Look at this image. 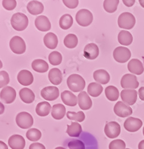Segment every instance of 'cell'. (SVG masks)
<instances>
[{
  "label": "cell",
  "mask_w": 144,
  "mask_h": 149,
  "mask_svg": "<svg viewBox=\"0 0 144 149\" xmlns=\"http://www.w3.org/2000/svg\"><path fill=\"white\" fill-rule=\"evenodd\" d=\"M66 82L68 88L75 93L82 91L86 86L85 79L78 74H71L68 78Z\"/></svg>",
  "instance_id": "1"
},
{
  "label": "cell",
  "mask_w": 144,
  "mask_h": 149,
  "mask_svg": "<svg viewBox=\"0 0 144 149\" xmlns=\"http://www.w3.org/2000/svg\"><path fill=\"white\" fill-rule=\"evenodd\" d=\"M11 24L16 31H23L28 25V18L23 13H15L11 17Z\"/></svg>",
  "instance_id": "2"
},
{
  "label": "cell",
  "mask_w": 144,
  "mask_h": 149,
  "mask_svg": "<svg viewBox=\"0 0 144 149\" xmlns=\"http://www.w3.org/2000/svg\"><path fill=\"white\" fill-rule=\"evenodd\" d=\"M136 23L134 16L128 12H124L119 16L118 19V26L125 29H132Z\"/></svg>",
  "instance_id": "3"
},
{
  "label": "cell",
  "mask_w": 144,
  "mask_h": 149,
  "mask_svg": "<svg viewBox=\"0 0 144 149\" xmlns=\"http://www.w3.org/2000/svg\"><path fill=\"white\" fill-rule=\"evenodd\" d=\"M75 19L80 26L86 27L89 26L92 23L93 16L89 10L87 9H81L77 13Z\"/></svg>",
  "instance_id": "4"
},
{
  "label": "cell",
  "mask_w": 144,
  "mask_h": 149,
  "mask_svg": "<svg viewBox=\"0 0 144 149\" xmlns=\"http://www.w3.org/2000/svg\"><path fill=\"white\" fill-rule=\"evenodd\" d=\"M11 50L17 54H23L26 51V44L24 40L19 36H15L10 41Z\"/></svg>",
  "instance_id": "5"
},
{
  "label": "cell",
  "mask_w": 144,
  "mask_h": 149,
  "mask_svg": "<svg viewBox=\"0 0 144 149\" xmlns=\"http://www.w3.org/2000/svg\"><path fill=\"white\" fill-rule=\"evenodd\" d=\"M16 122L17 126L20 128L28 129L32 126L34 119L31 114L25 111H22L17 115Z\"/></svg>",
  "instance_id": "6"
},
{
  "label": "cell",
  "mask_w": 144,
  "mask_h": 149,
  "mask_svg": "<svg viewBox=\"0 0 144 149\" xmlns=\"http://www.w3.org/2000/svg\"><path fill=\"white\" fill-rule=\"evenodd\" d=\"M113 57L118 63H124L130 58L131 52L126 47H118L114 50Z\"/></svg>",
  "instance_id": "7"
},
{
  "label": "cell",
  "mask_w": 144,
  "mask_h": 149,
  "mask_svg": "<svg viewBox=\"0 0 144 149\" xmlns=\"http://www.w3.org/2000/svg\"><path fill=\"white\" fill-rule=\"evenodd\" d=\"M104 132L106 136L110 139H115L121 132V127L116 122H110L106 124L104 128Z\"/></svg>",
  "instance_id": "8"
},
{
  "label": "cell",
  "mask_w": 144,
  "mask_h": 149,
  "mask_svg": "<svg viewBox=\"0 0 144 149\" xmlns=\"http://www.w3.org/2000/svg\"><path fill=\"white\" fill-rule=\"evenodd\" d=\"M16 97V92L15 90L9 86H6L3 88L0 93L1 100L6 104L13 103Z\"/></svg>",
  "instance_id": "9"
},
{
  "label": "cell",
  "mask_w": 144,
  "mask_h": 149,
  "mask_svg": "<svg viewBox=\"0 0 144 149\" xmlns=\"http://www.w3.org/2000/svg\"><path fill=\"white\" fill-rule=\"evenodd\" d=\"M121 86L123 88L133 90L137 88L139 86V82L135 75L132 74H126L121 79Z\"/></svg>",
  "instance_id": "10"
},
{
  "label": "cell",
  "mask_w": 144,
  "mask_h": 149,
  "mask_svg": "<svg viewBox=\"0 0 144 149\" xmlns=\"http://www.w3.org/2000/svg\"><path fill=\"white\" fill-rule=\"evenodd\" d=\"M114 113L119 117L126 118L133 113L132 109L122 102H118L114 107Z\"/></svg>",
  "instance_id": "11"
},
{
  "label": "cell",
  "mask_w": 144,
  "mask_h": 149,
  "mask_svg": "<svg viewBox=\"0 0 144 149\" xmlns=\"http://www.w3.org/2000/svg\"><path fill=\"white\" fill-rule=\"evenodd\" d=\"M41 95L47 101H53L59 97V90L56 86H47L41 91Z\"/></svg>",
  "instance_id": "12"
},
{
  "label": "cell",
  "mask_w": 144,
  "mask_h": 149,
  "mask_svg": "<svg viewBox=\"0 0 144 149\" xmlns=\"http://www.w3.org/2000/svg\"><path fill=\"white\" fill-rule=\"evenodd\" d=\"M142 121L140 119L129 117L125 120L124 123V127L127 131L134 132L140 130L142 126Z\"/></svg>",
  "instance_id": "13"
},
{
  "label": "cell",
  "mask_w": 144,
  "mask_h": 149,
  "mask_svg": "<svg viewBox=\"0 0 144 149\" xmlns=\"http://www.w3.org/2000/svg\"><path fill=\"white\" fill-rule=\"evenodd\" d=\"M122 100L129 106L134 105L137 100V91L135 90L126 89L121 91Z\"/></svg>",
  "instance_id": "14"
},
{
  "label": "cell",
  "mask_w": 144,
  "mask_h": 149,
  "mask_svg": "<svg viewBox=\"0 0 144 149\" xmlns=\"http://www.w3.org/2000/svg\"><path fill=\"white\" fill-rule=\"evenodd\" d=\"M8 143L11 149H23L26 144L24 138L18 134L11 136L8 139Z\"/></svg>",
  "instance_id": "15"
},
{
  "label": "cell",
  "mask_w": 144,
  "mask_h": 149,
  "mask_svg": "<svg viewBox=\"0 0 144 149\" xmlns=\"http://www.w3.org/2000/svg\"><path fill=\"white\" fill-rule=\"evenodd\" d=\"M78 103L81 109L87 110L92 107V101L86 91H81L78 95Z\"/></svg>",
  "instance_id": "16"
},
{
  "label": "cell",
  "mask_w": 144,
  "mask_h": 149,
  "mask_svg": "<svg viewBox=\"0 0 144 149\" xmlns=\"http://www.w3.org/2000/svg\"><path fill=\"white\" fill-rule=\"evenodd\" d=\"M99 54V49L96 44L90 43L86 45L84 49V56L89 60L96 58Z\"/></svg>",
  "instance_id": "17"
},
{
  "label": "cell",
  "mask_w": 144,
  "mask_h": 149,
  "mask_svg": "<svg viewBox=\"0 0 144 149\" xmlns=\"http://www.w3.org/2000/svg\"><path fill=\"white\" fill-rule=\"evenodd\" d=\"M35 25L38 30L42 32L49 31L51 29V23L49 19L43 15L35 19Z\"/></svg>",
  "instance_id": "18"
},
{
  "label": "cell",
  "mask_w": 144,
  "mask_h": 149,
  "mask_svg": "<svg viewBox=\"0 0 144 149\" xmlns=\"http://www.w3.org/2000/svg\"><path fill=\"white\" fill-rule=\"evenodd\" d=\"M17 81L23 86H28L32 84L34 77L30 71L28 70H22L17 74Z\"/></svg>",
  "instance_id": "19"
},
{
  "label": "cell",
  "mask_w": 144,
  "mask_h": 149,
  "mask_svg": "<svg viewBox=\"0 0 144 149\" xmlns=\"http://www.w3.org/2000/svg\"><path fill=\"white\" fill-rule=\"evenodd\" d=\"M128 70L131 73L138 75L141 74L144 71V68L142 62L136 58L131 59L127 65Z\"/></svg>",
  "instance_id": "20"
},
{
  "label": "cell",
  "mask_w": 144,
  "mask_h": 149,
  "mask_svg": "<svg viewBox=\"0 0 144 149\" xmlns=\"http://www.w3.org/2000/svg\"><path fill=\"white\" fill-rule=\"evenodd\" d=\"M93 78L97 82L102 84H106L110 80V74L103 69L96 70L93 73Z\"/></svg>",
  "instance_id": "21"
},
{
  "label": "cell",
  "mask_w": 144,
  "mask_h": 149,
  "mask_svg": "<svg viewBox=\"0 0 144 149\" xmlns=\"http://www.w3.org/2000/svg\"><path fill=\"white\" fill-rule=\"evenodd\" d=\"M61 98L63 103L68 106H75L77 104V97L71 91L65 90L61 93Z\"/></svg>",
  "instance_id": "22"
},
{
  "label": "cell",
  "mask_w": 144,
  "mask_h": 149,
  "mask_svg": "<svg viewBox=\"0 0 144 149\" xmlns=\"http://www.w3.org/2000/svg\"><path fill=\"white\" fill-rule=\"evenodd\" d=\"M27 10L32 15H38L42 13L44 11L43 4L38 1H31L27 5Z\"/></svg>",
  "instance_id": "23"
},
{
  "label": "cell",
  "mask_w": 144,
  "mask_h": 149,
  "mask_svg": "<svg viewBox=\"0 0 144 149\" xmlns=\"http://www.w3.org/2000/svg\"><path fill=\"white\" fill-rule=\"evenodd\" d=\"M44 43L48 48L54 49L58 44V38L56 34L52 32L47 33L44 37Z\"/></svg>",
  "instance_id": "24"
},
{
  "label": "cell",
  "mask_w": 144,
  "mask_h": 149,
  "mask_svg": "<svg viewBox=\"0 0 144 149\" xmlns=\"http://www.w3.org/2000/svg\"><path fill=\"white\" fill-rule=\"evenodd\" d=\"M19 96L22 102L27 104L32 103L35 100V94L33 91L28 88H23L19 91Z\"/></svg>",
  "instance_id": "25"
},
{
  "label": "cell",
  "mask_w": 144,
  "mask_h": 149,
  "mask_svg": "<svg viewBox=\"0 0 144 149\" xmlns=\"http://www.w3.org/2000/svg\"><path fill=\"white\" fill-rule=\"evenodd\" d=\"M49 79L53 85H58L61 84L62 81V74L61 71L57 68L52 69L49 73Z\"/></svg>",
  "instance_id": "26"
},
{
  "label": "cell",
  "mask_w": 144,
  "mask_h": 149,
  "mask_svg": "<svg viewBox=\"0 0 144 149\" xmlns=\"http://www.w3.org/2000/svg\"><path fill=\"white\" fill-rule=\"evenodd\" d=\"M51 109L52 108L49 103L47 102H42L39 103L36 106L35 111L38 116L44 117L49 114Z\"/></svg>",
  "instance_id": "27"
},
{
  "label": "cell",
  "mask_w": 144,
  "mask_h": 149,
  "mask_svg": "<svg viewBox=\"0 0 144 149\" xmlns=\"http://www.w3.org/2000/svg\"><path fill=\"white\" fill-rule=\"evenodd\" d=\"M66 113V108L62 104H55L52 109V117L56 119L60 120L64 118Z\"/></svg>",
  "instance_id": "28"
},
{
  "label": "cell",
  "mask_w": 144,
  "mask_h": 149,
  "mask_svg": "<svg viewBox=\"0 0 144 149\" xmlns=\"http://www.w3.org/2000/svg\"><path fill=\"white\" fill-rule=\"evenodd\" d=\"M49 65L45 61L42 59H37L32 61V68L38 73H44L49 70Z\"/></svg>",
  "instance_id": "29"
},
{
  "label": "cell",
  "mask_w": 144,
  "mask_h": 149,
  "mask_svg": "<svg viewBox=\"0 0 144 149\" xmlns=\"http://www.w3.org/2000/svg\"><path fill=\"white\" fill-rule=\"evenodd\" d=\"M118 41L122 45H129L133 41V36L129 32L121 31L118 35Z\"/></svg>",
  "instance_id": "30"
},
{
  "label": "cell",
  "mask_w": 144,
  "mask_h": 149,
  "mask_svg": "<svg viewBox=\"0 0 144 149\" xmlns=\"http://www.w3.org/2000/svg\"><path fill=\"white\" fill-rule=\"evenodd\" d=\"M66 133L73 137H78L82 132V127L78 122H72L70 125H67Z\"/></svg>",
  "instance_id": "31"
},
{
  "label": "cell",
  "mask_w": 144,
  "mask_h": 149,
  "mask_svg": "<svg viewBox=\"0 0 144 149\" xmlns=\"http://www.w3.org/2000/svg\"><path fill=\"white\" fill-rule=\"evenodd\" d=\"M103 91V87L100 84L96 82H92L89 84L87 87L88 94L93 97H97L99 96Z\"/></svg>",
  "instance_id": "32"
},
{
  "label": "cell",
  "mask_w": 144,
  "mask_h": 149,
  "mask_svg": "<svg viewBox=\"0 0 144 149\" xmlns=\"http://www.w3.org/2000/svg\"><path fill=\"white\" fill-rule=\"evenodd\" d=\"M105 93L106 98L111 102H115L118 100L119 97L118 90L114 86H108L105 88Z\"/></svg>",
  "instance_id": "33"
},
{
  "label": "cell",
  "mask_w": 144,
  "mask_h": 149,
  "mask_svg": "<svg viewBox=\"0 0 144 149\" xmlns=\"http://www.w3.org/2000/svg\"><path fill=\"white\" fill-rule=\"evenodd\" d=\"M73 18L70 15L65 14L63 15L59 20V26L62 29L67 30L73 24Z\"/></svg>",
  "instance_id": "34"
},
{
  "label": "cell",
  "mask_w": 144,
  "mask_h": 149,
  "mask_svg": "<svg viewBox=\"0 0 144 149\" xmlns=\"http://www.w3.org/2000/svg\"><path fill=\"white\" fill-rule=\"evenodd\" d=\"M64 45L68 48H74L78 42L77 36L75 34L70 33L67 35L64 41Z\"/></svg>",
  "instance_id": "35"
},
{
  "label": "cell",
  "mask_w": 144,
  "mask_h": 149,
  "mask_svg": "<svg viewBox=\"0 0 144 149\" xmlns=\"http://www.w3.org/2000/svg\"><path fill=\"white\" fill-rule=\"evenodd\" d=\"M119 2L118 0H105L103 8L108 13H113L117 10Z\"/></svg>",
  "instance_id": "36"
},
{
  "label": "cell",
  "mask_w": 144,
  "mask_h": 149,
  "mask_svg": "<svg viewBox=\"0 0 144 149\" xmlns=\"http://www.w3.org/2000/svg\"><path fill=\"white\" fill-rule=\"evenodd\" d=\"M27 139L31 141H38L41 137V132L40 130L36 128H31L27 132Z\"/></svg>",
  "instance_id": "37"
},
{
  "label": "cell",
  "mask_w": 144,
  "mask_h": 149,
  "mask_svg": "<svg viewBox=\"0 0 144 149\" xmlns=\"http://www.w3.org/2000/svg\"><path fill=\"white\" fill-rule=\"evenodd\" d=\"M50 63L53 66H57L61 64L62 61V54L58 52H53L49 56Z\"/></svg>",
  "instance_id": "38"
},
{
  "label": "cell",
  "mask_w": 144,
  "mask_h": 149,
  "mask_svg": "<svg viewBox=\"0 0 144 149\" xmlns=\"http://www.w3.org/2000/svg\"><path fill=\"white\" fill-rule=\"evenodd\" d=\"M66 116L68 119L70 120H73L76 122H81L85 119V115L82 111H80L78 113L73 112V111H68L66 113Z\"/></svg>",
  "instance_id": "39"
},
{
  "label": "cell",
  "mask_w": 144,
  "mask_h": 149,
  "mask_svg": "<svg viewBox=\"0 0 144 149\" xmlns=\"http://www.w3.org/2000/svg\"><path fill=\"white\" fill-rule=\"evenodd\" d=\"M125 142L120 139L112 141L109 145V149H126Z\"/></svg>",
  "instance_id": "40"
},
{
  "label": "cell",
  "mask_w": 144,
  "mask_h": 149,
  "mask_svg": "<svg viewBox=\"0 0 144 149\" xmlns=\"http://www.w3.org/2000/svg\"><path fill=\"white\" fill-rule=\"evenodd\" d=\"M69 149H85V145L84 143L78 140H74L68 143Z\"/></svg>",
  "instance_id": "41"
},
{
  "label": "cell",
  "mask_w": 144,
  "mask_h": 149,
  "mask_svg": "<svg viewBox=\"0 0 144 149\" xmlns=\"http://www.w3.org/2000/svg\"><path fill=\"white\" fill-rule=\"evenodd\" d=\"M2 4L3 7L7 10H14L17 5L16 1L15 0H3Z\"/></svg>",
  "instance_id": "42"
},
{
  "label": "cell",
  "mask_w": 144,
  "mask_h": 149,
  "mask_svg": "<svg viewBox=\"0 0 144 149\" xmlns=\"http://www.w3.org/2000/svg\"><path fill=\"white\" fill-rule=\"evenodd\" d=\"M0 75H1V82H0V87L3 88V86L7 85L9 82H10V79H9V76L7 72L6 71H1L0 72Z\"/></svg>",
  "instance_id": "43"
},
{
  "label": "cell",
  "mask_w": 144,
  "mask_h": 149,
  "mask_svg": "<svg viewBox=\"0 0 144 149\" xmlns=\"http://www.w3.org/2000/svg\"><path fill=\"white\" fill-rule=\"evenodd\" d=\"M64 4L69 8H75L79 3L78 0H63Z\"/></svg>",
  "instance_id": "44"
},
{
  "label": "cell",
  "mask_w": 144,
  "mask_h": 149,
  "mask_svg": "<svg viewBox=\"0 0 144 149\" xmlns=\"http://www.w3.org/2000/svg\"><path fill=\"white\" fill-rule=\"evenodd\" d=\"M29 149H45V147L43 144L41 143H35L30 145Z\"/></svg>",
  "instance_id": "45"
},
{
  "label": "cell",
  "mask_w": 144,
  "mask_h": 149,
  "mask_svg": "<svg viewBox=\"0 0 144 149\" xmlns=\"http://www.w3.org/2000/svg\"><path fill=\"white\" fill-rule=\"evenodd\" d=\"M123 2L124 5L129 7H131L135 4V0H123Z\"/></svg>",
  "instance_id": "46"
},
{
  "label": "cell",
  "mask_w": 144,
  "mask_h": 149,
  "mask_svg": "<svg viewBox=\"0 0 144 149\" xmlns=\"http://www.w3.org/2000/svg\"><path fill=\"white\" fill-rule=\"evenodd\" d=\"M139 98L141 100L144 101V86L141 87L138 91Z\"/></svg>",
  "instance_id": "47"
},
{
  "label": "cell",
  "mask_w": 144,
  "mask_h": 149,
  "mask_svg": "<svg viewBox=\"0 0 144 149\" xmlns=\"http://www.w3.org/2000/svg\"><path fill=\"white\" fill-rule=\"evenodd\" d=\"M0 145H1V149H8L7 146L2 141H0Z\"/></svg>",
  "instance_id": "48"
},
{
  "label": "cell",
  "mask_w": 144,
  "mask_h": 149,
  "mask_svg": "<svg viewBox=\"0 0 144 149\" xmlns=\"http://www.w3.org/2000/svg\"><path fill=\"white\" fill-rule=\"evenodd\" d=\"M138 149H144V140H142L139 143Z\"/></svg>",
  "instance_id": "49"
},
{
  "label": "cell",
  "mask_w": 144,
  "mask_h": 149,
  "mask_svg": "<svg viewBox=\"0 0 144 149\" xmlns=\"http://www.w3.org/2000/svg\"><path fill=\"white\" fill-rule=\"evenodd\" d=\"M139 3H140L141 6L143 8H144V0H139Z\"/></svg>",
  "instance_id": "50"
},
{
  "label": "cell",
  "mask_w": 144,
  "mask_h": 149,
  "mask_svg": "<svg viewBox=\"0 0 144 149\" xmlns=\"http://www.w3.org/2000/svg\"><path fill=\"white\" fill-rule=\"evenodd\" d=\"M55 149H65V148L62 147H56Z\"/></svg>",
  "instance_id": "51"
},
{
  "label": "cell",
  "mask_w": 144,
  "mask_h": 149,
  "mask_svg": "<svg viewBox=\"0 0 144 149\" xmlns=\"http://www.w3.org/2000/svg\"><path fill=\"white\" fill-rule=\"evenodd\" d=\"M143 135H144V127H143Z\"/></svg>",
  "instance_id": "52"
},
{
  "label": "cell",
  "mask_w": 144,
  "mask_h": 149,
  "mask_svg": "<svg viewBox=\"0 0 144 149\" xmlns=\"http://www.w3.org/2000/svg\"><path fill=\"white\" fill-rule=\"evenodd\" d=\"M126 149H130V148H126Z\"/></svg>",
  "instance_id": "53"
}]
</instances>
